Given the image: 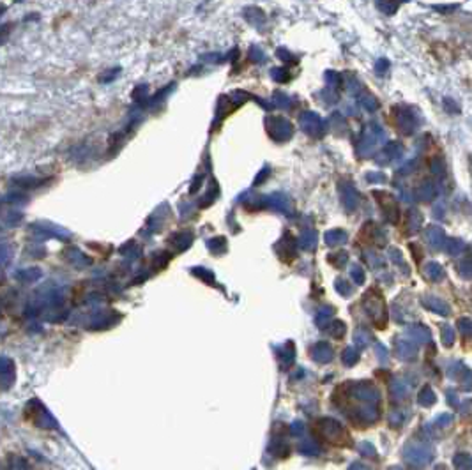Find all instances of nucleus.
<instances>
[{
    "label": "nucleus",
    "instance_id": "nucleus-21",
    "mask_svg": "<svg viewBox=\"0 0 472 470\" xmlns=\"http://www.w3.org/2000/svg\"><path fill=\"white\" fill-rule=\"evenodd\" d=\"M407 332H409V336H412V338L418 339V341H428V339H430V330L426 329V327H423V325L410 327Z\"/></svg>",
    "mask_w": 472,
    "mask_h": 470
},
{
    "label": "nucleus",
    "instance_id": "nucleus-38",
    "mask_svg": "<svg viewBox=\"0 0 472 470\" xmlns=\"http://www.w3.org/2000/svg\"><path fill=\"white\" fill-rule=\"evenodd\" d=\"M377 7L382 11L384 14H393L398 9V4H386V2H377Z\"/></svg>",
    "mask_w": 472,
    "mask_h": 470
},
{
    "label": "nucleus",
    "instance_id": "nucleus-13",
    "mask_svg": "<svg viewBox=\"0 0 472 470\" xmlns=\"http://www.w3.org/2000/svg\"><path fill=\"white\" fill-rule=\"evenodd\" d=\"M364 235H366L370 241H375L379 246L386 244V233H384V230H380L375 223H368V225L364 226Z\"/></svg>",
    "mask_w": 472,
    "mask_h": 470
},
{
    "label": "nucleus",
    "instance_id": "nucleus-29",
    "mask_svg": "<svg viewBox=\"0 0 472 470\" xmlns=\"http://www.w3.org/2000/svg\"><path fill=\"white\" fill-rule=\"evenodd\" d=\"M329 334L333 336V338H336V339L343 338V334H345V324L340 322V320L333 322V324H331V327H329Z\"/></svg>",
    "mask_w": 472,
    "mask_h": 470
},
{
    "label": "nucleus",
    "instance_id": "nucleus-5",
    "mask_svg": "<svg viewBox=\"0 0 472 470\" xmlns=\"http://www.w3.org/2000/svg\"><path fill=\"white\" fill-rule=\"evenodd\" d=\"M267 126H269V133L274 140L281 142L292 136V124L283 117H271L267 120Z\"/></svg>",
    "mask_w": 472,
    "mask_h": 470
},
{
    "label": "nucleus",
    "instance_id": "nucleus-19",
    "mask_svg": "<svg viewBox=\"0 0 472 470\" xmlns=\"http://www.w3.org/2000/svg\"><path fill=\"white\" fill-rule=\"evenodd\" d=\"M345 241H347V233L343 232V230H340V228L329 230V232L325 233V242H327L329 246H340V244H343Z\"/></svg>",
    "mask_w": 472,
    "mask_h": 470
},
{
    "label": "nucleus",
    "instance_id": "nucleus-23",
    "mask_svg": "<svg viewBox=\"0 0 472 470\" xmlns=\"http://www.w3.org/2000/svg\"><path fill=\"white\" fill-rule=\"evenodd\" d=\"M327 260L331 262V265H334L336 269H342V267H345L347 260H349V254H347L345 251H338V253L329 254Z\"/></svg>",
    "mask_w": 472,
    "mask_h": 470
},
{
    "label": "nucleus",
    "instance_id": "nucleus-17",
    "mask_svg": "<svg viewBox=\"0 0 472 470\" xmlns=\"http://www.w3.org/2000/svg\"><path fill=\"white\" fill-rule=\"evenodd\" d=\"M312 354H313V359L318 361V362H325V361H329L331 356H333V354H331V347H329L327 343H316L315 347H313Z\"/></svg>",
    "mask_w": 472,
    "mask_h": 470
},
{
    "label": "nucleus",
    "instance_id": "nucleus-41",
    "mask_svg": "<svg viewBox=\"0 0 472 470\" xmlns=\"http://www.w3.org/2000/svg\"><path fill=\"white\" fill-rule=\"evenodd\" d=\"M345 85H347V89H349V90H357L359 87H361V83H359V80H357V78H355V76H352V74L345 78Z\"/></svg>",
    "mask_w": 472,
    "mask_h": 470
},
{
    "label": "nucleus",
    "instance_id": "nucleus-6",
    "mask_svg": "<svg viewBox=\"0 0 472 470\" xmlns=\"http://www.w3.org/2000/svg\"><path fill=\"white\" fill-rule=\"evenodd\" d=\"M396 120L403 135H410V133L416 129V117H414L412 111L407 110V108H398Z\"/></svg>",
    "mask_w": 472,
    "mask_h": 470
},
{
    "label": "nucleus",
    "instance_id": "nucleus-32",
    "mask_svg": "<svg viewBox=\"0 0 472 470\" xmlns=\"http://www.w3.org/2000/svg\"><path fill=\"white\" fill-rule=\"evenodd\" d=\"M388 258L391 260L393 263H396V265H401L403 269H407V267L403 265V258H401V251L396 250V248H389L388 250Z\"/></svg>",
    "mask_w": 472,
    "mask_h": 470
},
{
    "label": "nucleus",
    "instance_id": "nucleus-7",
    "mask_svg": "<svg viewBox=\"0 0 472 470\" xmlns=\"http://www.w3.org/2000/svg\"><path fill=\"white\" fill-rule=\"evenodd\" d=\"M340 193H342V202H343V207L347 209V211H355V207H357V202H359V193L355 191L354 186H350V184H342L340 186Z\"/></svg>",
    "mask_w": 472,
    "mask_h": 470
},
{
    "label": "nucleus",
    "instance_id": "nucleus-16",
    "mask_svg": "<svg viewBox=\"0 0 472 470\" xmlns=\"http://www.w3.org/2000/svg\"><path fill=\"white\" fill-rule=\"evenodd\" d=\"M444 250L451 256H458V254H462L465 251V242L460 241V239H447L444 242Z\"/></svg>",
    "mask_w": 472,
    "mask_h": 470
},
{
    "label": "nucleus",
    "instance_id": "nucleus-18",
    "mask_svg": "<svg viewBox=\"0 0 472 470\" xmlns=\"http://www.w3.org/2000/svg\"><path fill=\"white\" fill-rule=\"evenodd\" d=\"M442 274H444V271H442V265H440V263L428 262L425 265V276L428 278V280H432V281L442 280Z\"/></svg>",
    "mask_w": 472,
    "mask_h": 470
},
{
    "label": "nucleus",
    "instance_id": "nucleus-28",
    "mask_svg": "<svg viewBox=\"0 0 472 470\" xmlns=\"http://www.w3.org/2000/svg\"><path fill=\"white\" fill-rule=\"evenodd\" d=\"M334 288H336V292L340 293V295H352L354 293V288H352V285L349 283V281L345 280H336V283H334Z\"/></svg>",
    "mask_w": 472,
    "mask_h": 470
},
{
    "label": "nucleus",
    "instance_id": "nucleus-48",
    "mask_svg": "<svg viewBox=\"0 0 472 470\" xmlns=\"http://www.w3.org/2000/svg\"><path fill=\"white\" fill-rule=\"evenodd\" d=\"M414 166H416V163H414V161L407 163V165H405L403 168H400V174H403V175L410 174V172H412V168H414Z\"/></svg>",
    "mask_w": 472,
    "mask_h": 470
},
{
    "label": "nucleus",
    "instance_id": "nucleus-45",
    "mask_svg": "<svg viewBox=\"0 0 472 470\" xmlns=\"http://www.w3.org/2000/svg\"><path fill=\"white\" fill-rule=\"evenodd\" d=\"M388 68H389V62L386 59H380V60H377V64H375V71L379 72V74H384V72L388 71Z\"/></svg>",
    "mask_w": 472,
    "mask_h": 470
},
{
    "label": "nucleus",
    "instance_id": "nucleus-35",
    "mask_svg": "<svg viewBox=\"0 0 472 470\" xmlns=\"http://www.w3.org/2000/svg\"><path fill=\"white\" fill-rule=\"evenodd\" d=\"M458 329L464 336H471L472 334V320L471 318H460Z\"/></svg>",
    "mask_w": 472,
    "mask_h": 470
},
{
    "label": "nucleus",
    "instance_id": "nucleus-27",
    "mask_svg": "<svg viewBox=\"0 0 472 470\" xmlns=\"http://www.w3.org/2000/svg\"><path fill=\"white\" fill-rule=\"evenodd\" d=\"M430 170L432 174L437 175V177H442L444 174H446V166H444V161L440 159V157H432L430 161Z\"/></svg>",
    "mask_w": 472,
    "mask_h": 470
},
{
    "label": "nucleus",
    "instance_id": "nucleus-12",
    "mask_svg": "<svg viewBox=\"0 0 472 470\" xmlns=\"http://www.w3.org/2000/svg\"><path fill=\"white\" fill-rule=\"evenodd\" d=\"M276 251H278V254L281 256L283 260H292L295 256V242H294V239H292L290 235H287V237L283 239V241L276 246Z\"/></svg>",
    "mask_w": 472,
    "mask_h": 470
},
{
    "label": "nucleus",
    "instance_id": "nucleus-44",
    "mask_svg": "<svg viewBox=\"0 0 472 470\" xmlns=\"http://www.w3.org/2000/svg\"><path fill=\"white\" fill-rule=\"evenodd\" d=\"M366 179L370 181V182H373V184H375V182H384V181H386V175L380 174V172H373V174H368Z\"/></svg>",
    "mask_w": 472,
    "mask_h": 470
},
{
    "label": "nucleus",
    "instance_id": "nucleus-11",
    "mask_svg": "<svg viewBox=\"0 0 472 470\" xmlns=\"http://www.w3.org/2000/svg\"><path fill=\"white\" fill-rule=\"evenodd\" d=\"M423 225V214L418 209H410L405 217V226H407V233H416Z\"/></svg>",
    "mask_w": 472,
    "mask_h": 470
},
{
    "label": "nucleus",
    "instance_id": "nucleus-37",
    "mask_svg": "<svg viewBox=\"0 0 472 470\" xmlns=\"http://www.w3.org/2000/svg\"><path fill=\"white\" fill-rule=\"evenodd\" d=\"M442 341L446 345H453V341H455V330H453V327L449 325L442 327Z\"/></svg>",
    "mask_w": 472,
    "mask_h": 470
},
{
    "label": "nucleus",
    "instance_id": "nucleus-14",
    "mask_svg": "<svg viewBox=\"0 0 472 470\" xmlns=\"http://www.w3.org/2000/svg\"><path fill=\"white\" fill-rule=\"evenodd\" d=\"M416 195H418L419 200L428 202V200H433L435 196H437V187H435L433 182H423L421 186L416 189Z\"/></svg>",
    "mask_w": 472,
    "mask_h": 470
},
{
    "label": "nucleus",
    "instance_id": "nucleus-2",
    "mask_svg": "<svg viewBox=\"0 0 472 470\" xmlns=\"http://www.w3.org/2000/svg\"><path fill=\"white\" fill-rule=\"evenodd\" d=\"M363 308H364V311L371 317V320L377 324V327L386 325V320H388V308H386V304H384L382 297L377 295L373 290L364 295Z\"/></svg>",
    "mask_w": 472,
    "mask_h": 470
},
{
    "label": "nucleus",
    "instance_id": "nucleus-50",
    "mask_svg": "<svg viewBox=\"0 0 472 470\" xmlns=\"http://www.w3.org/2000/svg\"><path fill=\"white\" fill-rule=\"evenodd\" d=\"M278 55H281V59L283 60H294V57L288 53V51H285V50H278Z\"/></svg>",
    "mask_w": 472,
    "mask_h": 470
},
{
    "label": "nucleus",
    "instance_id": "nucleus-4",
    "mask_svg": "<svg viewBox=\"0 0 472 470\" xmlns=\"http://www.w3.org/2000/svg\"><path fill=\"white\" fill-rule=\"evenodd\" d=\"M299 124L304 131L312 136H322L325 131L324 120H322L316 113H313V111H304V113H301Z\"/></svg>",
    "mask_w": 472,
    "mask_h": 470
},
{
    "label": "nucleus",
    "instance_id": "nucleus-43",
    "mask_svg": "<svg viewBox=\"0 0 472 470\" xmlns=\"http://www.w3.org/2000/svg\"><path fill=\"white\" fill-rule=\"evenodd\" d=\"M318 98H325V101L327 103H334L338 99V96L334 92H331V89H325V90H322V92H318Z\"/></svg>",
    "mask_w": 472,
    "mask_h": 470
},
{
    "label": "nucleus",
    "instance_id": "nucleus-39",
    "mask_svg": "<svg viewBox=\"0 0 472 470\" xmlns=\"http://www.w3.org/2000/svg\"><path fill=\"white\" fill-rule=\"evenodd\" d=\"M274 98H276V105H278L279 108H288V106H290V99H288V96H285V94L276 92Z\"/></svg>",
    "mask_w": 472,
    "mask_h": 470
},
{
    "label": "nucleus",
    "instance_id": "nucleus-20",
    "mask_svg": "<svg viewBox=\"0 0 472 470\" xmlns=\"http://www.w3.org/2000/svg\"><path fill=\"white\" fill-rule=\"evenodd\" d=\"M333 308L331 306H322L318 311H316V318H315V322H316V325L318 327H324V325H327L329 324V320H331V317H333Z\"/></svg>",
    "mask_w": 472,
    "mask_h": 470
},
{
    "label": "nucleus",
    "instance_id": "nucleus-49",
    "mask_svg": "<svg viewBox=\"0 0 472 470\" xmlns=\"http://www.w3.org/2000/svg\"><path fill=\"white\" fill-rule=\"evenodd\" d=\"M410 250L414 251V258H416V262H419V260H421V251H419V248L418 246L410 244Z\"/></svg>",
    "mask_w": 472,
    "mask_h": 470
},
{
    "label": "nucleus",
    "instance_id": "nucleus-25",
    "mask_svg": "<svg viewBox=\"0 0 472 470\" xmlns=\"http://www.w3.org/2000/svg\"><path fill=\"white\" fill-rule=\"evenodd\" d=\"M398 352H400V357L410 359V357H414V354H416V348H414V345L409 343V341H398Z\"/></svg>",
    "mask_w": 472,
    "mask_h": 470
},
{
    "label": "nucleus",
    "instance_id": "nucleus-33",
    "mask_svg": "<svg viewBox=\"0 0 472 470\" xmlns=\"http://www.w3.org/2000/svg\"><path fill=\"white\" fill-rule=\"evenodd\" d=\"M324 78H325V83L329 85V89H331V87H338V85L342 83V76H340L336 71H327Z\"/></svg>",
    "mask_w": 472,
    "mask_h": 470
},
{
    "label": "nucleus",
    "instance_id": "nucleus-8",
    "mask_svg": "<svg viewBox=\"0 0 472 470\" xmlns=\"http://www.w3.org/2000/svg\"><path fill=\"white\" fill-rule=\"evenodd\" d=\"M400 156H403V145L400 142H389L384 148V152L377 157V163L379 165H384V163H389L393 159H398Z\"/></svg>",
    "mask_w": 472,
    "mask_h": 470
},
{
    "label": "nucleus",
    "instance_id": "nucleus-15",
    "mask_svg": "<svg viewBox=\"0 0 472 470\" xmlns=\"http://www.w3.org/2000/svg\"><path fill=\"white\" fill-rule=\"evenodd\" d=\"M299 246L303 248L304 251H312L313 248L316 246V233L313 232L312 228L304 230L299 237Z\"/></svg>",
    "mask_w": 472,
    "mask_h": 470
},
{
    "label": "nucleus",
    "instance_id": "nucleus-26",
    "mask_svg": "<svg viewBox=\"0 0 472 470\" xmlns=\"http://www.w3.org/2000/svg\"><path fill=\"white\" fill-rule=\"evenodd\" d=\"M271 204H273L276 209H279V211H283V212H288V209H290L288 198H287V196H283V195H274V196H271Z\"/></svg>",
    "mask_w": 472,
    "mask_h": 470
},
{
    "label": "nucleus",
    "instance_id": "nucleus-42",
    "mask_svg": "<svg viewBox=\"0 0 472 470\" xmlns=\"http://www.w3.org/2000/svg\"><path fill=\"white\" fill-rule=\"evenodd\" d=\"M273 78L278 81H287L288 80V71L285 69H273Z\"/></svg>",
    "mask_w": 472,
    "mask_h": 470
},
{
    "label": "nucleus",
    "instance_id": "nucleus-34",
    "mask_svg": "<svg viewBox=\"0 0 472 470\" xmlns=\"http://www.w3.org/2000/svg\"><path fill=\"white\" fill-rule=\"evenodd\" d=\"M364 260H366L368 265L373 267V269H377V267H382V263H384L379 254L371 253V251H366V253H364Z\"/></svg>",
    "mask_w": 472,
    "mask_h": 470
},
{
    "label": "nucleus",
    "instance_id": "nucleus-31",
    "mask_svg": "<svg viewBox=\"0 0 472 470\" xmlns=\"http://www.w3.org/2000/svg\"><path fill=\"white\" fill-rule=\"evenodd\" d=\"M370 332H368L366 329H357L355 330V343L359 345V347H366L368 343H370Z\"/></svg>",
    "mask_w": 472,
    "mask_h": 470
},
{
    "label": "nucleus",
    "instance_id": "nucleus-40",
    "mask_svg": "<svg viewBox=\"0 0 472 470\" xmlns=\"http://www.w3.org/2000/svg\"><path fill=\"white\" fill-rule=\"evenodd\" d=\"M355 359H357V354L354 352V348H347L345 354H343V361H345L347 364H354Z\"/></svg>",
    "mask_w": 472,
    "mask_h": 470
},
{
    "label": "nucleus",
    "instance_id": "nucleus-1",
    "mask_svg": "<svg viewBox=\"0 0 472 470\" xmlns=\"http://www.w3.org/2000/svg\"><path fill=\"white\" fill-rule=\"evenodd\" d=\"M379 142H386V133L380 126L377 124H368L366 127L361 133V138H359L357 144V152L361 154L363 157H368L373 154V148Z\"/></svg>",
    "mask_w": 472,
    "mask_h": 470
},
{
    "label": "nucleus",
    "instance_id": "nucleus-10",
    "mask_svg": "<svg viewBox=\"0 0 472 470\" xmlns=\"http://www.w3.org/2000/svg\"><path fill=\"white\" fill-rule=\"evenodd\" d=\"M423 306L437 315H449V306H447L442 299H438V297H433V295L425 297V299H423Z\"/></svg>",
    "mask_w": 472,
    "mask_h": 470
},
{
    "label": "nucleus",
    "instance_id": "nucleus-9",
    "mask_svg": "<svg viewBox=\"0 0 472 470\" xmlns=\"http://www.w3.org/2000/svg\"><path fill=\"white\" fill-rule=\"evenodd\" d=\"M425 239L428 241V244H430L432 248H435V250L442 248L444 241H446L442 228H438V226H428V228L425 230Z\"/></svg>",
    "mask_w": 472,
    "mask_h": 470
},
{
    "label": "nucleus",
    "instance_id": "nucleus-46",
    "mask_svg": "<svg viewBox=\"0 0 472 470\" xmlns=\"http://www.w3.org/2000/svg\"><path fill=\"white\" fill-rule=\"evenodd\" d=\"M444 106H446V110H449L451 113H456V111H458V106H456L455 101H453V99H449V98L444 99Z\"/></svg>",
    "mask_w": 472,
    "mask_h": 470
},
{
    "label": "nucleus",
    "instance_id": "nucleus-3",
    "mask_svg": "<svg viewBox=\"0 0 472 470\" xmlns=\"http://www.w3.org/2000/svg\"><path fill=\"white\" fill-rule=\"evenodd\" d=\"M373 196H375L377 202H379L380 207H382L386 219H388L389 223H393V225L398 223V219H400V209H398L396 200L393 198L389 193H386V191H373Z\"/></svg>",
    "mask_w": 472,
    "mask_h": 470
},
{
    "label": "nucleus",
    "instance_id": "nucleus-47",
    "mask_svg": "<svg viewBox=\"0 0 472 470\" xmlns=\"http://www.w3.org/2000/svg\"><path fill=\"white\" fill-rule=\"evenodd\" d=\"M433 216L435 217H442L444 216V205L442 204H437L433 207Z\"/></svg>",
    "mask_w": 472,
    "mask_h": 470
},
{
    "label": "nucleus",
    "instance_id": "nucleus-22",
    "mask_svg": "<svg viewBox=\"0 0 472 470\" xmlns=\"http://www.w3.org/2000/svg\"><path fill=\"white\" fill-rule=\"evenodd\" d=\"M329 126H331V129H333V131H336V133L345 131L347 124H345V119H343V115L338 113V111H334V113L331 115V119H329Z\"/></svg>",
    "mask_w": 472,
    "mask_h": 470
},
{
    "label": "nucleus",
    "instance_id": "nucleus-24",
    "mask_svg": "<svg viewBox=\"0 0 472 470\" xmlns=\"http://www.w3.org/2000/svg\"><path fill=\"white\" fill-rule=\"evenodd\" d=\"M456 271L464 280H472V260H462L456 267Z\"/></svg>",
    "mask_w": 472,
    "mask_h": 470
},
{
    "label": "nucleus",
    "instance_id": "nucleus-36",
    "mask_svg": "<svg viewBox=\"0 0 472 470\" xmlns=\"http://www.w3.org/2000/svg\"><path fill=\"white\" fill-rule=\"evenodd\" d=\"M359 103H361V105H363L368 111L377 110V101H375V98H371V96H368V94H364V96H361V99H359Z\"/></svg>",
    "mask_w": 472,
    "mask_h": 470
},
{
    "label": "nucleus",
    "instance_id": "nucleus-30",
    "mask_svg": "<svg viewBox=\"0 0 472 470\" xmlns=\"http://www.w3.org/2000/svg\"><path fill=\"white\" fill-rule=\"evenodd\" d=\"M350 278L354 280V283L361 285L364 283V280H366V276H364V271L361 269L359 265H352L350 267Z\"/></svg>",
    "mask_w": 472,
    "mask_h": 470
}]
</instances>
